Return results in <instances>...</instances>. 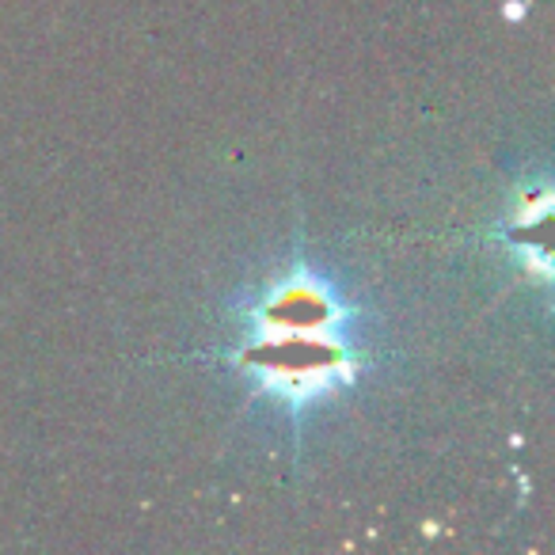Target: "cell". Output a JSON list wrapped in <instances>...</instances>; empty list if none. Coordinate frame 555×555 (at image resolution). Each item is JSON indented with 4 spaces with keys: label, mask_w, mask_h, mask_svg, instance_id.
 <instances>
[]
</instances>
